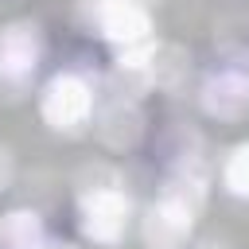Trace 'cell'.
<instances>
[{
    "label": "cell",
    "instance_id": "6da1fadb",
    "mask_svg": "<svg viewBox=\"0 0 249 249\" xmlns=\"http://www.w3.org/2000/svg\"><path fill=\"white\" fill-rule=\"evenodd\" d=\"M93 109V93L78 74H58L43 89V117L54 128H78Z\"/></svg>",
    "mask_w": 249,
    "mask_h": 249
},
{
    "label": "cell",
    "instance_id": "7a4b0ae2",
    "mask_svg": "<svg viewBox=\"0 0 249 249\" xmlns=\"http://www.w3.org/2000/svg\"><path fill=\"white\" fill-rule=\"evenodd\" d=\"M86 8H89V19L97 23V31L105 39L121 43L124 51L144 43V35H148V12L136 0H89Z\"/></svg>",
    "mask_w": 249,
    "mask_h": 249
},
{
    "label": "cell",
    "instance_id": "3957f363",
    "mask_svg": "<svg viewBox=\"0 0 249 249\" xmlns=\"http://www.w3.org/2000/svg\"><path fill=\"white\" fill-rule=\"evenodd\" d=\"M78 214H82V230L86 237L101 241V245H113L121 233H124V222H128V198L121 191H89L82 195L78 202Z\"/></svg>",
    "mask_w": 249,
    "mask_h": 249
},
{
    "label": "cell",
    "instance_id": "277c9868",
    "mask_svg": "<svg viewBox=\"0 0 249 249\" xmlns=\"http://www.w3.org/2000/svg\"><path fill=\"white\" fill-rule=\"evenodd\" d=\"M191 222H195V206L175 198V195H163L148 218H144V241L148 249H179L187 237H191Z\"/></svg>",
    "mask_w": 249,
    "mask_h": 249
},
{
    "label": "cell",
    "instance_id": "5b68a950",
    "mask_svg": "<svg viewBox=\"0 0 249 249\" xmlns=\"http://www.w3.org/2000/svg\"><path fill=\"white\" fill-rule=\"evenodd\" d=\"M43 54V39L35 31V23H12L0 31V82H23L31 78V70L39 66Z\"/></svg>",
    "mask_w": 249,
    "mask_h": 249
},
{
    "label": "cell",
    "instance_id": "8992f818",
    "mask_svg": "<svg viewBox=\"0 0 249 249\" xmlns=\"http://www.w3.org/2000/svg\"><path fill=\"white\" fill-rule=\"evenodd\" d=\"M202 109L222 121H237L249 113V78L237 70H218L202 86Z\"/></svg>",
    "mask_w": 249,
    "mask_h": 249
},
{
    "label": "cell",
    "instance_id": "52a82bcc",
    "mask_svg": "<svg viewBox=\"0 0 249 249\" xmlns=\"http://www.w3.org/2000/svg\"><path fill=\"white\" fill-rule=\"evenodd\" d=\"M0 249H47L39 214L12 210L8 218H0Z\"/></svg>",
    "mask_w": 249,
    "mask_h": 249
},
{
    "label": "cell",
    "instance_id": "ba28073f",
    "mask_svg": "<svg viewBox=\"0 0 249 249\" xmlns=\"http://www.w3.org/2000/svg\"><path fill=\"white\" fill-rule=\"evenodd\" d=\"M101 136H105L113 148L136 144V136H140V117H136V109H124V105L109 109L105 121H101Z\"/></svg>",
    "mask_w": 249,
    "mask_h": 249
},
{
    "label": "cell",
    "instance_id": "9c48e42d",
    "mask_svg": "<svg viewBox=\"0 0 249 249\" xmlns=\"http://www.w3.org/2000/svg\"><path fill=\"white\" fill-rule=\"evenodd\" d=\"M226 187L241 198H249V144L233 148V156L226 160Z\"/></svg>",
    "mask_w": 249,
    "mask_h": 249
},
{
    "label": "cell",
    "instance_id": "30bf717a",
    "mask_svg": "<svg viewBox=\"0 0 249 249\" xmlns=\"http://www.w3.org/2000/svg\"><path fill=\"white\" fill-rule=\"evenodd\" d=\"M54 249H66V245H54Z\"/></svg>",
    "mask_w": 249,
    "mask_h": 249
}]
</instances>
